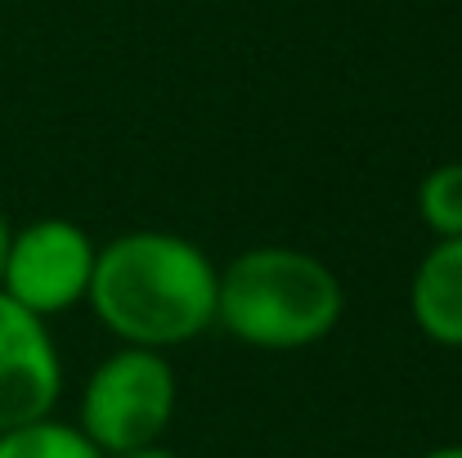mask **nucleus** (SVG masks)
Returning <instances> with one entry per match:
<instances>
[{
    "label": "nucleus",
    "instance_id": "nucleus-6",
    "mask_svg": "<svg viewBox=\"0 0 462 458\" xmlns=\"http://www.w3.org/2000/svg\"><path fill=\"white\" fill-rule=\"evenodd\" d=\"M409 314L436 346L462 351V238H436L409 279Z\"/></svg>",
    "mask_w": 462,
    "mask_h": 458
},
{
    "label": "nucleus",
    "instance_id": "nucleus-10",
    "mask_svg": "<svg viewBox=\"0 0 462 458\" xmlns=\"http://www.w3.org/2000/svg\"><path fill=\"white\" fill-rule=\"evenodd\" d=\"M9 220H5V211H0V270H5V252H9Z\"/></svg>",
    "mask_w": 462,
    "mask_h": 458
},
{
    "label": "nucleus",
    "instance_id": "nucleus-3",
    "mask_svg": "<svg viewBox=\"0 0 462 458\" xmlns=\"http://www.w3.org/2000/svg\"><path fill=\"white\" fill-rule=\"evenodd\" d=\"M175 369L162 351L122 346L81 387L77 427L99 454H126L140 445H162L175 418Z\"/></svg>",
    "mask_w": 462,
    "mask_h": 458
},
{
    "label": "nucleus",
    "instance_id": "nucleus-1",
    "mask_svg": "<svg viewBox=\"0 0 462 458\" xmlns=\"http://www.w3.org/2000/svg\"><path fill=\"white\" fill-rule=\"evenodd\" d=\"M216 266L171 229H131L95 252L86 302L122 341L171 351L216 328Z\"/></svg>",
    "mask_w": 462,
    "mask_h": 458
},
{
    "label": "nucleus",
    "instance_id": "nucleus-7",
    "mask_svg": "<svg viewBox=\"0 0 462 458\" xmlns=\"http://www.w3.org/2000/svg\"><path fill=\"white\" fill-rule=\"evenodd\" d=\"M0 458H104L77 423H59L54 414L14 432H0Z\"/></svg>",
    "mask_w": 462,
    "mask_h": 458
},
{
    "label": "nucleus",
    "instance_id": "nucleus-11",
    "mask_svg": "<svg viewBox=\"0 0 462 458\" xmlns=\"http://www.w3.org/2000/svg\"><path fill=\"white\" fill-rule=\"evenodd\" d=\"M422 458H462V445H436V450H427Z\"/></svg>",
    "mask_w": 462,
    "mask_h": 458
},
{
    "label": "nucleus",
    "instance_id": "nucleus-5",
    "mask_svg": "<svg viewBox=\"0 0 462 458\" xmlns=\"http://www.w3.org/2000/svg\"><path fill=\"white\" fill-rule=\"evenodd\" d=\"M63 391V360L50 319L0 293V432L41 423Z\"/></svg>",
    "mask_w": 462,
    "mask_h": 458
},
{
    "label": "nucleus",
    "instance_id": "nucleus-4",
    "mask_svg": "<svg viewBox=\"0 0 462 458\" xmlns=\"http://www.w3.org/2000/svg\"><path fill=\"white\" fill-rule=\"evenodd\" d=\"M95 238L63 216H41L9 234L0 293L23 310L54 319L63 310L86 302L95 275Z\"/></svg>",
    "mask_w": 462,
    "mask_h": 458
},
{
    "label": "nucleus",
    "instance_id": "nucleus-2",
    "mask_svg": "<svg viewBox=\"0 0 462 458\" xmlns=\"http://www.w3.org/2000/svg\"><path fill=\"white\" fill-rule=\"evenodd\" d=\"M346 314V288L328 261L288 243L238 252L216 275V323L252 351H306Z\"/></svg>",
    "mask_w": 462,
    "mask_h": 458
},
{
    "label": "nucleus",
    "instance_id": "nucleus-9",
    "mask_svg": "<svg viewBox=\"0 0 462 458\" xmlns=\"http://www.w3.org/2000/svg\"><path fill=\"white\" fill-rule=\"evenodd\" d=\"M104 458H180V454H171L166 445H140V450H126V454H104Z\"/></svg>",
    "mask_w": 462,
    "mask_h": 458
},
{
    "label": "nucleus",
    "instance_id": "nucleus-8",
    "mask_svg": "<svg viewBox=\"0 0 462 458\" xmlns=\"http://www.w3.org/2000/svg\"><path fill=\"white\" fill-rule=\"evenodd\" d=\"M418 216L431 238H462V162H440L422 175Z\"/></svg>",
    "mask_w": 462,
    "mask_h": 458
}]
</instances>
